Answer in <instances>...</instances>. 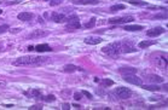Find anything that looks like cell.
Returning <instances> with one entry per match:
<instances>
[{"mask_svg": "<svg viewBox=\"0 0 168 110\" xmlns=\"http://www.w3.org/2000/svg\"><path fill=\"white\" fill-rule=\"evenodd\" d=\"M50 58L47 57H41V56H23L17 58L13 62V65L16 67H34V65H40L42 63L47 62Z\"/></svg>", "mask_w": 168, "mask_h": 110, "instance_id": "1", "label": "cell"}, {"mask_svg": "<svg viewBox=\"0 0 168 110\" xmlns=\"http://www.w3.org/2000/svg\"><path fill=\"white\" fill-rule=\"evenodd\" d=\"M102 52L105 55H108L110 57H116L121 53V42L116 41V42H111L107 46H104L102 49Z\"/></svg>", "mask_w": 168, "mask_h": 110, "instance_id": "2", "label": "cell"}, {"mask_svg": "<svg viewBox=\"0 0 168 110\" xmlns=\"http://www.w3.org/2000/svg\"><path fill=\"white\" fill-rule=\"evenodd\" d=\"M151 61L152 63L155 64V67L157 69H161V70H167V56L163 55V53H152L151 55Z\"/></svg>", "mask_w": 168, "mask_h": 110, "instance_id": "3", "label": "cell"}, {"mask_svg": "<svg viewBox=\"0 0 168 110\" xmlns=\"http://www.w3.org/2000/svg\"><path fill=\"white\" fill-rule=\"evenodd\" d=\"M67 29L70 30V32H73V30H76V29H79V28L81 27L80 24V22H79V17L76 16V15H71L70 17H67Z\"/></svg>", "mask_w": 168, "mask_h": 110, "instance_id": "4", "label": "cell"}, {"mask_svg": "<svg viewBox=\"0 0 168 110\" xmlns=\"http://www.w3.org/2000/svg\"><path fill=\"white\" fill-rule=\"evenodd\" d=\"M121 42V53H131V52H136V46L131 40H123Z\"/></svg>", "mask_w": 168, "mask_h": 110, "instance_id": "5", "label": "cell"}, {"mask_svg": "<svg viewBox=\"0 0 168 110\" xmlns=\"http://www.w3.org/2000/svg\"><path fill=\"white\" fill-rule=\"evenodd\" d=\"M115 94H116L120 99H128V98H131V96H132V91L129 88H126V87H117L115 90Z\"/></svg>", "mask_w": 168, "mask_h": 110, "instance_id": "6", "label": "cell"}, {"mask_svg": "<svg viewBox=\"0 0 168 110\" xmlns=\"http://www.w3.org/2000/svg\"><path fill=\"white\" fill-rule=\"evenodd\" d=\"M134 21V18L132 16H123V17H115V18H110L108 21L110 24H126L128 22Z\"/></svg>", "mask_w": 168, "mask_h": 110, "instance_id": "7", "label": "cell"}, {"mask_svg": "<svg viewBox=\"0 0 168 110\" xmlns=\"http://www.w3.org/2000/svg\"><path fill=\"white\" fill-rule=\"evenodd\" d=\"M123 80L127 81V82H129V84H132V85H137V86H142L143 85V80L140 78H138L136 74L123 75Z\"/></svg>", "mask_w": 168, "mask_h": 110, "instance_id": "8", "label": "cell"}, {"mask_svg": "<svg viewBox=\"0 0 168 110\" xmlns=\"http://www.w3.org/2000/svg\"><path fill=\"white\" fill-rule=\"evenodd\" d=\"M166 30H165V28H162V27H156V28H151V29H149L146 32V35L148 36H150V38H156L158 35H161L163 34Z\"/></svg>", "mask_w": 168, "mask_h": 110, "instance_id": "9", "label": "cell"}, {"mask_svg": "<svg viewBox=\"0 0 168 110\" xmlns=\"http://www.w3.org/2000/svg\"><path fill=\"white\" fill-rule=\"evenodd\" d=\"M51 20L53 22H56V23H63V22L67 21V16L63 12H52Z\"/></svg>", "mask_w": 168, "mask_h": 110, "instance_id": "10", "label": "cell"}, {"mask_svg": "<svg viewBox=\"0 0 168 110\" xmlns=\"http://www.w3.org/2000/svg\"><path fill=\"white\" fill-rule=\"evenodd\" d=\"M49 35V32L47 30H33L28 38L29 39H38V38H44V36H47Z\"/></svg>", "mask_w": 168, "mask_h": 110, "instance_id": "11", "label": "cell"}, {"mask_svg": "<svg viewBox=\"0 0 168 110\" xmlns=\"http://www.w3.org/2000/svg\"><path fill=\"white\" fill-rule=\"evenodd\" d=\"M33 17H34V15H33L32 12H21V13H18V15H17V18L20 21H22V22L30 21Z\"/></svg>", "mask_w": 168, "mask_h": 110, "instance_id": "12", "label": "cell"}, {"mask_svg": "<svg viewBox=\"0 0 168 110\" xmlns=\"http://www.w3.org/2000/svg\"><path fill=\"white\" fill-rule=\"evenodd\" d=\"M98 0H73V4L76 5H97Z\"/></svg>", "mask_w": 168, "mask_h": 110, "instance_id": "13", "label": "cell"}, {"mask_svg": "<svg viewBox=\"0 0 168 110\" xmlns=\"http://www.w3.org/2000/svg\"><path fill=\"white\" fill-rule=\"evenodd\" d=\"M85 42L88 45H97V44H100V42H102V39L98 36H87L85 39Z\"/></svg>", "mask_w": 168, "mask_h": 110, "instance_id": "14", "label": "cell"}, {"mask_svg": "<svg viewBox=\"0 0 168 110\" xmlns=\"http://www.w3.org/2000/svg\"><path fill=\"white\" fill-rule=\"evenodd\" d=\"M146 80L150 81V82H152V84H158V82H162V81H163V79L161 78V76L155 75V74H149V75H146Z\"/></svg>", "mask_w": 168, "mask_h": 110, "instance_id": "15", "label": "cell"}, {"mask_svg": "<svg viewBox=\"0 0 168 110\" xmlns=\"http://www.w3.org/2000/svg\"><path fill=\"white\" fill-rule=\"evenodd\" d=\"M26 94L28 96V97H30V98H36V99H39L40 96H41V92H40L39 90H36V88H33V90L29 91V92H26Z\"/></svg>", "mask_w": 168, "mask_h": 110, "instance_id": "16", "label": "cell"}, {"mask_svg": "<svg viewBox=\"0 0 168 110\" xmlns=\"http://www.w3.org/2000/svg\"><path fill=\"white\" fill-rule=\"evenodd\" d=\"M119 71L121 73L122 75H129V74H136L137 73V69L136 68H129V67H127V68H120Z\"/></svg>", "mask_w": 168, "mask_h": 110, "instance_id": "17", "label": "cell"}, {"mask_svg": "<svg viewBox=\"0 0 168 110\" xmlns=\"http://www.w3.org/2000/svg\"><path fill=\"white\" fill-rule=\"evenodd\" d=\"M125 30H128V32H139V30H143V27L142 26H137V24H127L123 27Z\"/></svg>", "mask_w": 168, "mask_h": 110, "instance_id": "18", "label": "cell"}, {"mask_svg": "<svg viewBox=\"0 0 168 110\" xmlns=\"http://www.w3.org/2000/svg\"><path fill=\"white\" fill-rule=\"evenodd\" d=\"M35 51H38V52H46V51H52V49L51 47L47 45V44H40V45H36L35 47Z\"/></svg>", "mask_w": 168, "mask_h": 110, "instance_id": "19", "label": "cell"}, {"mask_svg": "<svg viewBox=\"0 0 168 110\" xmlns=\"http://www.w3.org/2000/svg\"><path fill=\"white\" fill-rule=\"evenodd\" d=\"M78 69L79 68L76 65H74V64H67V65L63 67V71H64V73H75Z\"/></svg>", "mask_w": 168, "mask_h": 110, "instance_id": "20", "label": "cell"}, {"mask_svg": "<svg viewBox=\"0 0 168 110\" xmlns=\"http://www.w3.org/2000/svg\"><path fill=\"white\" fill-rule=\"evenodd\" d=\"M155 42H156L155 40H151V41H140L138 44V47H139V49H146V47L154 45Z\"/></svg>", "mask_w": 168, "mask_h": 110, "instance_id": "21", "label": "cell"}, {"mask_svg": "<svg viewBox=\"0 0 168 110\" xmlns=\"http://www.w3.org/2000/svg\"><path fill=\"white\" fill-rule=\"evenodd\" d=\"M40 99L41 100H44V102H47V103H51V102H55L56 100V97L53 94H49V96H40Z\"/></svg>", "mask_w": 168, "mask_h": 110, "instance_id": "22", "label": "cell"}, {"mask_svg": "<svg viewBox=\"0 0 168 110\" xmlns=\"http://www.w3.org/2000/svg\"><path fill=\"white\" fill-rule=\"evenodd\" d=\"M142 87L144 90H148V91H160L161 88L156 85H142Z\"/></svg>", "mask_w": 168, "mask_h": 110, "instance_id": "23", "label": "cell"}, {"mask_svg": "<svg viewBox=\"0 0 168 110\" xmlns=\"http://www.w3.org/2000/svg\"><path fill=\"white\" fill-rule=\"evenodd\" d=\"M99 82H100V85H102L103 87H110V86L114 85V81L110 80V79H104L102 81H99Z\"/></svg>", "mask_w": 168, "mask_h": 110, "instance_id": "24", "label": "cell"}, {"mask_svg": "<svg viewBox=\"0 0 168 110\" xmlns=\"http://www.w3.org/2000/svg\"><path fill=\"white\" fill-rule=\"evenodd\" d=\"M125 9H126L125 5H122V4H117V5H114V6L110 7V12H116L119 10H125Z\"/></svg>", "mask_w": 168, "mask_h": 110, "instance_id": "25", "label": "cell"}, {"mask_svg": "<svg viewBox=\"0 0 168 110\" xmlns=\"http://www.w3.org/2000/svg\"><path fill=\"white\" fill-rule=\"evenodd\" d=\"M94 26H96V18L94 17H92L88 22L85 23V28H86V29H91V28H93Z\"/></svg>", "mask_w": 168, "mask_h": 110, "instance_id": "26", "label": "cell"}, {"mask_svg": "<svg viewBox=\"0 0 168 110\" xmlns=\"http://www.w3.org/2000/svg\"><path fill=\"white\" fill-rule=\"evenodd\" d=\"M132 5H138V6H148V3L144 1H129Z\"/></svg>", "mask_w": 168, "mask_h": 110, "instance_id": "27", "label": "cell"}, {"mask_svg": "<svg viewBox=\"0 0 168 110\" xmlns=\"http://www.w3.org/2000/svg\"><path fill=\"white\" fill-rule=\"evenodd\" d=\"M9 30V26L7 24H3V26H0V34H4L5 32Z\"/></svg>", "mask_w": 168, "mask_h": 110, "instance_id": "28", "label": "cell"}, {"mask_svg": "<svg viewBox=\"0 0 168 110\" xmlns=\"http://www.w3.org/2000/svg\"><path fill=\"white\" fill-rule=\"evenodd\" d=\"M155 18H167V12L165 11L163 13H161V15H157V16H155Z\"/></svg>", "mask_w": 168, "mask_h": 110, "instance_id": "29", "label": "cell"}, {"mask_svg": "<svg viewBox=\"0 0 168 110\" xmlns=\"http://www.w3.org/2000/svg\"><path fill=\"white\" fill-rule=\"evenodd\" d=\"M40 109H42L41 105H33V107L29 108V110H40Z\"/></svg>", "mask_w": 168, "mask_h": 110, "instance_id": "30", "label": "cell"}, {"mask_svg": "<svg viewBox=\"0 0 168 110\" xmlns=\"http://www.w3.org/2000/svg\"><path fill=\"white\" fill-rule=\"evenodd\" d=\"M74 99H75V100L82 99V97H81V93H74Z\"/></svg>", "mask_w": 168, "mask_h": 110, "instance_id": "31", "label": "cell"}, {"mask_svg": "<svg viewBox=\"0 0 168 110\" xmlns=\"http://www.w3.org/2000/svg\"><path fill=\"white\" fill-rule=\"evenodd\" d=\"M82 94H85L86 97H88V99H92V94H91V93H88L87 91H82Z\"/></svg>", "mask_w": 168, "mask_h": 110, "instance_id": "32", "label": "cell"}, {"mask_svg": "<svg viewBox=\"0 0 168 110\" xmlns=\"http://www.w3.org/2000/svg\"><path fill=\"white\" fill-rule=\"evenodd\" d=\"M69 107H70V105L68 103H63V105H62V109H63V110H68V109H70Z\"/></svg>", "mask_w": 168, "mask_h": 110, "instance_id": "33", "label": "cell"}, {"mask_svg": "<svg viewBox=\"0 0 168 110\" xmlns=\"http://www.w3.org/2000/svg\"><path fill=\"white\" fill-rule=\"evenodd\" d=\"M6 86V82L5 81H3V80H0V88H3V87H5Z\"/></svg>", "mask_w": 168, "mask_h": 110, "instance_id": "34", "label": "cell"}, {"mask_svg": "<svg viewBox=\"0 0 168 110\" xmlns=\"http://www.w3.org/2000/svg\"><path fill=\"white\" fill-rule=\"evenodd\" d=\"M74 107H75L76 109H81V107H80V105H78V104H74Z\"/></svg>", "mask_w": 168, "mask_h": 110, "instance_id": "35", "label": "cell"}, {"mask_svg": "<svg viewBox=\"0 0 168 110\" xmlns=\"http://www.w3.org/2000/svg\"><path fill=\"white\" fill-rule=\"evenodd\" d=\"M33 49H34L33 46H29V47H28V51H33Z\"/></svg>", "mask_w": 168, "mask_h": 110, "instance_id": "36", "label": "cell"}, {"mask_svg": "<svg viewBox=\"0 0 168 110\" xmlns=\"http://www.w3.org/2000/svg\"><path fill=\"white\" fill-rule=\"evenodd\" d=\"M99 81H100V80H99L98 78H94V82H99Z\"/></svg>", "mask_w": 168, "mask_h": 110, "instance_id": "37", "label": "cell"}, {"mask_svg": "<svg viewBox=\"0 0 168 110\" xmlns=\"http://www.w3.org/2000/svg\"><path fill=\"white\" fill-rule=\"evenodd\" d=\"M1 49H3V45H1V44H0V51H1Z\"/></svg>", "mask_w": 168, "mask_h": 110, "instance_id": "38", "label": "cell"}, {"mask_svg": "<svg viewBox=\"0 0 168 110\" xmlns=\"http://www.w3.org/2000/svg\"><path fill=\"white\" fill-rule=\"evenodd\" d=\"M1 13H3V11H1V10H0V15H1Z\"/></svg>", "mask_w": 168, "mask_h": 110, "instance_id": "39", "label": "cell"}]
</instances>
